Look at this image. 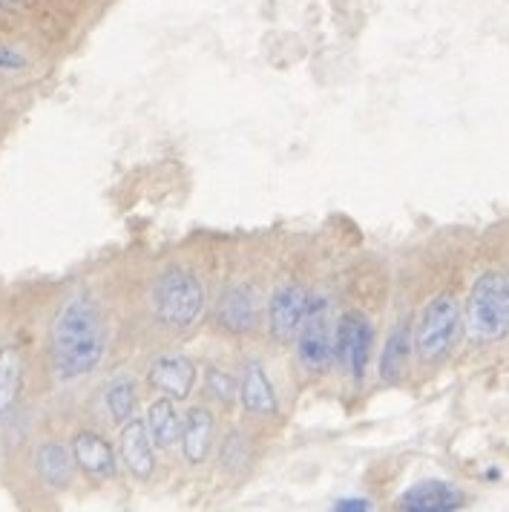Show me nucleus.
I'll return each mask as SVG.
<instances>
[{
	"label": "nucleus",
	"mask_w": 509,
	"mask_h": 512,
	"mask_svg": "<svg viewBox=\"0 0 509 512\" xmlns=\"http://www.w3.org/2000/svg\"><path fill=\"white\" fill-rule=\"evenodd\" d=\"M0 3H9V0H0Z\"/></svg>",
	"instance_id": "obj_24"
},
{
	"label": "nucleus",
	"mask_w": 509,
	"mask_h": 512,
	"mask_svg": "<svg viewBox=\"0 0 509 512\" xmlns=\"http://www.w3.org/2000/svg\"><path fill=\"white\" fill-rule=\"evenodd\" d=\"M216 323L228 334H248L259 323V300L251 285H231L222 291L219 305H216Z\"/></svg>",
	"instance_id": "obj_9"
},
{
	"label": "nucleus",
	"mask_w": 509,
	"mask_h": 512,
	"mask_svg": "<svg viewBox=\"0 0 509 512\" xmlns=\"http://www.w3.org/2000/svg\"><path fill=\"white\" fill-rule=\"evenodd\" d=\"M463 314L458 300L452 294H438L432 303L426 305L420 326L415 334V349L420 360L426 363H438L449 351L455 349L458 337H461Z\"/></svg>",
	"instance_id": "obj_4"
},
{
	"label": "nucleus",
	"mask_w": 509,
	"mask_h": 512,
	"mask_svg": "<svg viewBox=\"0 0 509 512\" xmlns=\"http://www.w3.org/2000/svg\"><path fill=\"white\" fill-rule=\"evenodd\" d=\"M213 429L216 420L205 406H193L182 420V452L187 464H202L213 449Z\"/></svg>",
	"instance_id": "obj_14"
},
{
	"label": "nucleus",
	"mask_w": 509,
	"mask_h": 512,
	"mask_svg": "<svg viewBox=\"0 0 509 512\" xmlns=\"http://www.w3.org/2000/svg\"><path fill=\"white\" fill-rule=\"evenodd\" d=\"M21 377H24V360L15 346H6L0 351V415L9 412L21 392Z\"/></svg>",
	"instance_id": "obj_18"
},
{
	"label": "nucleus",
	"mask_w": 509,
	"mask_h": 512,
	"mask_svg": "<svg viewBox=\"0 0 509 512\" xmlns=\"http://www.w3.org/2000/svg\"><path fill=\"white\" fill-rule=\"evenodd\" d=\"M205 285L196 277V271L190 268H164L162 274L153 282L150 291V303L156 320L167 328L185 331L196 326L202 311H205Z\"/></svg>",
	"instance_id": "obj_2"
},
{
	"label": "nucleus",
	"mask_w": 509,
	"mask_h": 512,
	"mask_svg": "<svg viewBox=\"0 0 509 512\" xmlns=\"http://www.w3.org/2000/svg\"><path fill=\"white\" fill-rule=\"evenodd\" d=\"M72 461L93 481H110L118 472L116 449L93 429H84L72 438Z\"/></svg>",
	"instance_id": "obj_8"
},
{
	"label": "nucleus",
	"mask_w": 509,
	"mask_h": 512,
	"mask_svg": "<svg viewBox=\"0 0 509 512\" xmlns=\"http://www.w3.org/2000/svg\"><path fill=\"white\" fill-rule=\"evenodd\" d=\"M24 67V55L18 49L0 44V70H21Z\"/></svg>",
	"instance_id": "obj_22"
},
{
	"label": "nucleus",
	"mask_w": 509,
	"mask_h": 512,
	"mask_svg": "<svg viewBox=\"0 0 509 512\" xmlns=\"http://www.w3.org/2000/svg\"><path fill=\"white\" fill-rule=\"evenodd\" d=\"M104 403L110 409V418L116 423H127V420L136 418L139 412V392H136V383L130 377H116L107 392H104Z\"/></svg>",
	"instance_id": "obj_19"
},
{
	"label": "nucleus",
	"mask_w": 509,
	"mask_h": 512,
	"mask_svg": "<svg viewBox=\"0 0 509 512\" xmlns=\"http://www.w3.org/2000/svg\"><path fill=\"white\" fill-rule=\"evenodd\" d=\"M409 354H412V331L403 323L389 334L383 354H380V380L386 386H397L403 380L406 366H409Z\"/></svg>",
	"instance_id": "obj_16"
},
{
	"label": "nucleus",
	"mask_w": 509,
	"mask_h": 512,
	"mask_svg": "<svg viewBox=\"0 0 509 512\" xmlns=\"http://www.w3.org/2000/svg\"><path fill=\"white\" fill-rule=\"evenodd\" d=\"M397 507L406 512H452L463 507V492L446 481H420L409 487L400 498Z\"/></svg>",
	"instance_id": "obj_13"
},
{
	"label": "nucleus",
	"mask_w": 509,
	"mask_h": 512,
	"mask_svg": "<svg viewBox=\"0 0 509 512\" xmlns=\"http://www.w3.org/2000/svg\"><path fill=\"white\" fill-rule=\"evenodd\" d=\"M334 510H371V504L366 498H346V501H337Z\"/></svg>",
	"instance_id": "obj_23"
},
{
	"label": "nucleus",
	"mask_w": 509,
	"mask_h": 512,
	"mask_svg": "<svg viewBox=\"0 0 509 512\" xmlns=\"http://www.w3.org/2000/svg\"><path fill=\"white\" fill-rule=\"evenodd\" d=\"M121 458L124 466L130 469V475L136 481H147L156 469V452H153V438L147 432V423L139 418L121 423Z\"/></svg>",
	"instance_id": "obj_11"
},
{
	"label": "nucleus",
	"mask_w": 509,
	"mask_h": 512,
	"mask_svg": "<svg viewBox=\"0 0 509 512\" xmlns=\"http://www.w3.org/2000/svg\"><path fill=\"white\" fill-rule=\"evenodd\" d=\"M469 334L481 343H492L509 334V277L498 271L481 274L466 303Z\"/></svg>",
	"instance_id": "obj_3"
},
{
	"label": "nucleus",
	"mask_w": 509,
	"mask_h": 512,
	"mask_svg": "<svg viewBox=\"0 0 509 512\" xmlns=\"http://www.w3.org/2000/svg\"><path fill=\"white\" fill-rule=\"evenodd\" d=\"M294 340H297V360L308 374L325 372L334 363V331L328 323L325 305H317L308 311Z\"/></svg>",
	"instance_id": "obj_6"
},
{
	"label": "nucleus",
	"mask_w": 509,
	"mask_h": 512,
	"mask_svg": "<svg viewBox=\"0 0 509 512\" xmlns=\"http://www.w3.org/2000/svg\"><path fill=\"white\" fill-rule=\"evenodd\" d=\"M144 423H147V432L153 438V446H159V449H173L182 441V418H179L170 397L150 403Z\"/></svg>",
	"instance_id": "obj_15"
},
{
	"label": "nucleus",
	"mask_w": 509,
	"mask_h": 512,
	"mask_svg": "<svg viewBox=\"0 0 509 512\" xmlns=\"http://www.w3.org/2000/svg\"><path fill=\"white\" fill-rule=\"evenodd\" d=\"M52 369L61 380L93 374L107 354L104 314L90 294H75L52 323Z\"/></svg>",
	"instance_id": "obj_1"
},
{
	"label": "nucleus",
	"mask_w": 509,
	"mask_h": 512,
	"mask_svg": "<svg viewBox=\"0 0 509 512\" xmlns=\"http://www.w3.org/2000/svg\"><path fill=\"white\" fill-rule=\"evenodd\" d=\"M205 380H208V395L213 397V400H219V403H233V400H236L239 383H236L225 369L210 366L208 374H205Z\"/></svg>",
	"instance_id": "obj_21"
},
{
	"label": "nucleus",
	"mask_w": 509,
	"mask_h": 512,
	"mask_svg": "<svg viewBox=\"0 0 509 512\" xmlns=\"http://www.w3.org/2000/svg\"><path fill=\"white\" fill-rule=\"evenodd\" d=\"M371 349H374V328L369 317L360 311H348L334 328V360L343 363V369L354 377V383L366 377Z\"/></svg>",
	"instance_id": "obj_5"
},
{
	"label": "nucleus",
	"mask_w": 509,
	"mask_h": 512,
	"mask_svg": "<svg viewBox=\"0 0 509 512\" xmlns=\"http://www.w3.org/2000/svg\"><path fill=\"white\" fill-rule=\"evenodd\" d=\"M147 380L170 400H187L196 383V366L185 354H162L150 363Z\"/></svg>",
	"instance_id": "obj_10"
},
{
	"label": "nucleus",
	"mask_w": 509,
	"mask_h": 512,
	"mask_svg": "<svg viewBox=\"0 0 509 512\" xmlns=\"http://www.w3.org/2000/svg\"><path fill=\"white\" fill-rule=\"evenodd\" d=\"M219 464L228 475H245L248 466H251V443L242 432H231L225 441H222V449H219Z\"/></svg>",
	"instance_id": "obj_20"
},
{
	"label": "nucleus",
	"mask_w": 509,
	"mask_h": 512,
	"mask_svg": "<svg viewBox=\"0 0 509 512\" xmlns=\"http://www.w3.org/2000/svg\"><path fill=\"white\" fill-rule=\"evenodd\" d=\"M236 395L242 400L245 412L254 415V418H274L279 412V400L274 386H271V377L262 369V363H256V360L245 363Z\"/></svg>",
	"instance_id": "obj_12"
},
{
	"label": "nucleus",
	"mask_w": 509,
	"mask_h": 512,
	"mask_svg": "<svg viewBox=\"0 0 509 512\" xmlns=\"http://www.w3.org/2000/svg\"><path fill=\"white\" fill-rule=\"evenodd\" d=\"M72 449L64 443H44L35 455V469L38 478L47 484L49 489H64L72 481Z\"/></svg>",
	"instance_id": "obj_17"
},
{
	"label": "nucleus",
	"mask_w": 509,
	"mask_h": 512,
	"mask_svg": "<svg viewBox=\"0 0 509 512\" xmlns=\"http://www.w3.org/2000/svg\"><path fill=\"white\" fill-rule=\"evenodd\" d=\"M311 311V294L302 285H282L268 303V331L271 340L285 346L297 337Z\"/></svg>",
	"instance_id": "obj_7"
}]
</instances>
